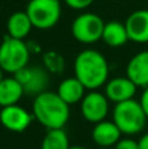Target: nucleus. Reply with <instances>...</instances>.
Returning <instances> with one entry per match:
<instances>
[{
	"label": "nucleus",
	"mask_w": 148,
	"mask_h": 149,
	"mask_svg": "<svg viewBox=\"0 0 148 149\" xmlns=\"http://www.w3.org/2000/svg\"><path fill=\"white\" fill-rule=\"evenodd\" d=\"M73 73L87 90H97L108 82L110 67L108 59L98 50L84 49L75 58Z\"/></svg>",
	"instance_id": "obj_1"
},
{
	"label": "nucleus",
	"mask_w": 148,
	"mask_h": 149,
	"mask_svg": "<svg viewBox=\"0 0 148 149\" xmlns=\"http://www.w3.org/2000/svg\"><path fill=\"white\" fill-rule=\"evenodd\" d=\"M31 114L46 130L63 128L70 119V105H67L57 92L46 90L34 97Z\"/></svg>",
	"instance_id": "obj_2"
},
{
	"label": "nucleus",
	"mask_w": 148,
	"mask_h": 149,
	"mask_svg": "<svg viewBox=\"0 0 148 149\" xmlns=\"http://www.w3.org/2000/svg\"><path fill=\"white\" fill-rule=\"evenodd\" d=\"M112 120L117 124L122 135L134 136L140 134L146 128L148 118L140 102L133 98L114 106L112 113Z\"/></svg>",
	"instance_id": "obj_3"
},
{
	"label": "nucleus",
	"mask_w": 148,
	"mask_h": 149,
	"mask_svg": "<svg viewBox=\"0 0 148 149\" xmlns=\"http://www.w3.org/2000/svg\"><path fill=\"white\" fill-rule=\"evenodd\" d=\"M31 52L28 42L5 36L0 43V68L3 72L15 74L20 70L28 67Z\"/></svg>",
	"instance_id": "obj_4"
},
{
	"label": "nucleus",
	"mask_w": 148,
	"mask_h": 149,
	"mask_svg": "<svg viewBox=\"0 0 148 149\" xmlns=\"http://www.w3.org/2000/svg\"><path fill=\"white\" fill-rule=\"evenodd\" d=\"M33 28L39 30H49L59 22L62 17V3L60 0H31L26 5Z\"/></svg>",
	"instance_id": "obj_5"
},
{
	"label": "nucleus",
	"mask_w": 148,
	"mask_h": 149,
	"mask_svg": "<svg viewBox=\"0 0 148 149\" xmlns=\"http://www.w3.org/2000/svg\"><path fill=\"white\" fill-rule=\"evenodd\" d=\"M105 22L98 15L83 12L76 16L71 25L72 37L83 45H92L102 39Z\"/></svg>",
	"instance_id": "obj_6"
},
{
	"label": "nucleus",
	"mask_w": 148,
	"mask_h": 149,
	"mask_svg": "<svg viewBox=\"0 0 148 149\" xmlns=\"http://www.w3.org/2000/svg\"><path fill=\"white\" fill-rule=\"evenodd\" d=\"M12 76H15L20 81L25 94L30 95V97L31 95L36 97V95L46 92L50 82V73L43 67H39V65H31V67L28 65Z\"/></svg>",
	"instance_id": "obj_7"
},
{
	"label": "nucleus",
	"mask_w": 148,
	"mask_h": 149,
	"mask_svg": "<svg viewBox=\"0 0 148 149\" xmlns=\"http://www.w3.org/2000/svg\"><path fill=\"white\" fill-rule=\"evenodd\" d=\"M110 110V101L98 90H89L84 95L83 101L80 102V111L83 118L89 123H98L106 119Z\"/></svg>",
	"instance_id": "obj_8"
},
{
	"label": "nucleus",
	"mask_w": 148,
	"mask_h": 149,
	"mask_svg": "<svg viewBox=\"0 0 148 149\" xmlns=\"http://www.w3.org/2000/svg\"><path fill=\"white\" fill-rule=\"evenodd\" d=\"M34 116L31 113H29L22 106L12 105L7 107H1L0 110V123L5 130L10 132L20 134L29 128L31 124Z\"/></svg>",
	"instance_id": "obj_9"
},
{
	"label": "nucleus",
	"mask_w": 148,
	"mask_h": 149,
	"mask_svg": "<svg viewBox=\"0 0 148 149\" xmlns=\"http://www.w3.org/2000/svg\"><path fill=\"white\" fill-rule=\"evenodd\" d=\"M136 86L127 76H117L109 79L105 84V95L113 103H121L133 100L136 94Z\"/></svg>",
	"instance_id": "obj_10"
},
{
	"label": "nucleus",
	"mask_w": 148,
	"mask_h": 149,
	"mask_svg": "<svg viewBox=\"0 0 148 149\" xmlns=\"http://www.w3.org/2000/svg\"><path fill=\"white\" fill-rule=\"evenodd\" d=\"M91 136L93 143L100 148H113L122 139V132L113 120L105 119L94 124Z\"/></svg>",
	"instance_id": "obj_11"
},
{
	"label": "nucleus",
	"mask_w": 148,
	"mask_h": 149,
	"mask_svg": "<svg viewBox=\"0 0 148 149\" xmlns=\"http://www.w3.org/2000/svg\"><path fill=\"white\" fill-rule=\"evenodd\" d=\"M128 39L135 43H148V9L134 10L126 18Z\"/></svg>",
	"instance_id": "obj_12"
},
{
	"label": "nucleus",
	"mask_w": 148,
	"mask_h": 149,
	"mask_svg": "<svg viewBox=\"0 0 148 149\" xmlns=\"http://www.w3.org/2000/svg\"><path fill=\"white\" fill-rule=\"evenodd\" d=\"M126 76L138 88L148 86V50L135 54L126 65Z\"/></svg>",
	"instance_id": "obj_13"
},
{
	"label": "nucleus",
	"mask_w": 148,
	"mask_h": 149,
	"mask_svg": "<svg viewBox=\"0 0 148 149\" xmlns=\"http://www.w3.org/2000/svg\"><path fill=\"white\" fill-rule=\"evenodd\" d=\"M85 86L76 79L75 76L67 77V79L62 80L58 85L57 93L67 105L72 106L76 103H80L83 101L85 93Z\"/></svg>",
	"instance_id": "obj_14"
},
{
	"label": "nucleus",
	"mask_w": 148,
	"mask_h": 149,
	"mask_svg": "<svg viewBox=\"0 0 148 149\" xmlns=\"http://www.w3.org/2000/svg\"><path fill=\"white\" fill-rule=\"evenodd\" d=\"M24 95L22 85L15 76L3 77L0 81V107L17 105Z\"/></svg>",
	"instance_id": "obj_15"
},
{
	"label": "nucleus",
	"mask_w": 148,
	"mask_h": 149,
	"mask_svg": "<svg viewBox=\"0 0 148 149\" xmlns=\"http://www.w3.org/2000/svg\"><path fill=\"white\" fill-rule=\"evenodd\" d=\"M33 25L25 10L12 13L7 20V36L16 39H25L30 34Z\"/></svg>",
	"instance_id": "obj_16"
},
{
	"label": "nucleus",
	"mask_w": 148,
	"mask_h": 149,
	"mask_svg": "<svg viewBox=\"0 0 148 149\" xmlns=\"http://www.w3.org/2000/svg\"><path fill=\"white\" fill-rule=\"evenodd\" d=\"M102 41L105 42V45L114 49L125 46L130 41L125 22L113 20L105 24L104 31H102Z\"/></svg>",
	"instance_id": "obj_17"
},
{
	"label": "nucleus",
	"mask_w": 148,
	"mask_h": 149,
	"mask_svg": "<svg viewBox=\"0 0 148 149\" xmlns=\"http://www.w3.org/2000/svg\"><path fill=\"white\" fill-rule=\"evenodd\" d=\"M70 137L64 128L47 130L41 141V149H70Z\"/></svg>",
	"instance_id": "obj_18"
},
{
	"label": "nucleus",
	"mask_w": 148,
	"mask_h": 149,
	"mask_svg": "<svg viewBox=\"0 0 148 149\" xmlns=\"http://www.w3.org/2000/svg\"><path fill=\"white\" fill-rule=\"evenodd\" d=\"M42 67L50 74H62L66 68V60L60 52L49 50L42 54Z\"/></svg>",
	"instance_id": "obj_19"
},
{
	"label": "nucleus",
	"mask_w": 148,
	"mask_h": 149,
	"mask_svg": "<svg viewBox=\"0 0 148 149\" xmlns=\"http://www.w3.org/2000/svg\"><path fill=\"white\" fill-rule=\"evenodd\" d=\"M67 7L75 10H84L94 3V0H63Z\"/></svg>",
	"instance_id": "obj_20"
},
{
	"label": "nucleus",
	"mask_w": 148,
	"mask_h": 149,
	"mask_svg": "<svg viewBox=\"0 0 148 149\" xmlns=\"http://www.w3.org/2000/svg\"><path fill=\"white\" fill-rule=\"evenodd\" d=\"M114 149H139V143L133 137H122L114 145Z\"/></svg>",
	"instance_id": "obj_21"
},
{
	"label": "nucleus",
	"mask_w": 148,
	"mask_h": 149,
	"mask_svg": "<svg viewBox=\"0 0 148 149\" xmlns=\"http://www.w3.org/2000/svg\"><path fill=\"white\" fill-rule=\"evenodd\" d=\"M139 102H140L142 107H143L144 113H146V115H147V118H148V86L143 89V92H142V95H140V100H139Z\"/></svg>",
	"instance_id": "obj_22"
},
{
	"label": "nucleus",
	"mask_w": 148,
	"mask_h": 149,
	"mask_svg": "<svg viewBox=\"0 0 148 149\" xmlns=\"http://www.w3.org/2000/svg\"><path fill=\"white\" fill-rule=\"evenodd\" d=\"M138 143H139V149H148V132L142 135L140 139L138 140Z\"/></svg>",
	"instance_id": "obj_23"
},
{
	"label": "nucleus",
	"mask_w": 148,
	"mask_h": 149,
	"mask_svg": "<svg viewBox=\"0 0 148 149\" xmlns=\"http://www.w3.org/2000/svg\"><path fill=\"white\" fill-rule=\"evenodd\" d=\"M28 46H29V50H30L31 55L33 54H39V52L42 51L41 47H39V45L37 43V42H28Z\"/></svg>",
	"instance_id": "obj_24"
},
{
	"label": "nucleus",
	"mask_w": 148,
	"mask_h": 149,
	"mask_svg": "<svg viewBox=\"0 0 148 149\" xmlns=\"http://www.w3.org/2000/svg\"><path fill=\"white\" fill-rule=\"evenodd\" d=\"M70 149H87V148L81 147V145H73V147H71Z\"/></svg>",
	"instance_id": "obj_25"
},
{
	"label": "nucleus",
	"mask_w": 148,
	"mask_h": 149,
	"mask_svg": "<svg viewBox=\"0 0 148 149\" xmlns=\"http://www.w3.org/2000/svg\"><path fill=\"white\" fill-rule=\"evenodd\" d=\"M1 79H3V70L0 68V81H1Z\"/></svg>",
	"instance_id": "obj_26"
},
{
	"label": "nucleus",
	"mask_w": 148,
	"mask_h": 149,
	"mask_svg": "<svg viewBox=\"0 0 148 149\" xmlns=\"http://www.w3.org/2000/svg\"><path fill=\"white\" fill-rule=\"evenodd\" d=\"M98 149H112V148H98Z\"/></svg>",
	"instance_id": "obj_27"
},
{
	"label": "nucleus",
	"mask_w": 148,
	"mask_h": 149,
	"mask_svg": "<svg viewBox=\"0 0 148 149\" xmlns=\"http://www.w3.org/2000/svg\"><path fill=\"white\" fill-rule=\"evenodd\" d=\"M25 1H28V3H29V1H31V0H25Z\"/></svg>",
	"instance_id": "obj_28"
}]
</instances>
